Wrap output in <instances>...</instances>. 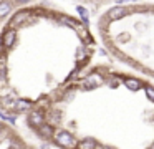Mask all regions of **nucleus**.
I'll use <instances>...</instances> for the list:
<instances>
[{"label": "nucleus", "mask_w": 154, "mask_h": 149, "mask_svg": "<svg viewBox=\"0 0 154 149\" xmlns=\"http://www.w3.org/2000/svg\"><path fill=\"white\" fill-rule=\"evenodd\" d=\"M10 12V3L8 2H0V17H5Z\"/></svg>", "instance_id": "8"}, {"label": "nucleus", "mask_w": 154, "mask_h": 149, "mask_svg": "<svg viewBox=\"0 0 154 149\" xmlns=\"http://www.w3.org/2000/svg\"><path fill=\"white\" fill-rule=\"evenodd\" d=\"M4 75H5V66H4V63H0V81L5 78Z\"/></svg>", "instance_id": "13"}, {"label": "nucleus", "mask_w": 154, "mask_h": 149, "mask_svg": "<svg viewBox=\"0 0 154 149\" xmlns=\"http://www.w3.org/2000/svg\"><path fill=\"white\" fill-rule=\"evenodd\" d=\"M32 108V103L27 101V99H17L15 101V109L17 111H28Z\"/></svg>", "instance_id": "6"}, {"label": "nucleus", "mask_w": 154, "mask_h": 149, "mask_svg": "<svg viewBox=\"0 0 154 149\" xmlns=\"http://www.w3.org/2000/svg\"><path fill=\"white\" fill-rule=\"evenodd\" d=\"M78 12H80L81 18L85 20V23H88V12H86V8H83V7H78Z\"/></svg>", "instance_id": "10"}, {"label": "nucleus", "mask_w": 154, "mask_h": 149, "mask_svg": "<svg viewBox=\"0 0 154 149\" xmlns=\"http://www.w3.org/2000/svg\"><path fill=\"white\" fill-rule=\"evenodd\" d=\"M30 123L35 126H43V114L40 111H32L30 114Z\"/></svg>", "instance_id": "5"}, {"label": "nucleus", "mask_w": 154, "mask_h": 149, "mask_svg": "<svg viewBox=\"0 0 154 149\" xmlns=\"http://www.w3.org/2000/svg\"><path fill=\"white\" fill-rule=\"evenodd\" d=\"M94 146H96V144H94L93 139H85V141L80 144V147L81 149H94Z\"/></svg>", "instance_id": "9"}, {"label": "nucleus", "mask_w": 154, "mask_h": 149, "mask_svg": "<svg viewBox=\"0 0 154 149\" xmlns=\"http://www.w3.org/2000/svg\"><path fill=\"white\" fill-rule=\"evenodd\" d=\"M124 13H126V10H124L123 7H114V8L109 10L108 17H109L111 20H118V18H121V17H124Z\"/></svg>", "instance_id": "4"}, {"label": "nucleus", "mask_w": 154, "mask_h": 149, "mask_svg": "<svg viewBox=\"0 0 154 149\" xmlns=\"http://www.w3.org/2000/svg\"><path fill=\"white\" fill-rule=\"evenodd\" d=\"M152 149H154V146H152Z\"/></svg>", "instance_id": "15"}, {"label": "nucleus", "mask_w": 154, "mask_h": 149, "mask_svg": "<svg viewBox=\"0 0 154 149\" xmlns=\"http://www.w3.org/2000/svg\"><path fill=\"white\" fill-rule=\"evenodd\" d=\"M55 139L58 141V144L65 146V147H75L76 146V141H75V138L70 134L68 131H60L55 134Z\"/></svg>", "instance_id": "1"}, {"label": "nucleus", "mask_w": 154, "mask_h": 149, "mask_svg": "<svg viewBox=\"0 0 154 149\" xmlns=\"http://www.w3.org/2000/svg\"><path fill=\"white\" fill-rule=\"evenodd\" d=\"M42 132H43L45 136H51V134H53V129H51L48 124H43V126H42Z\"/></svg>", "instance_id": "11"}, {"label": "nucleus", "mask_w": 154, "mask_h": 149, "mask_svg": "<svg viewBox=\"0 0 154 149\" xmlns=\"http://www.w3.org/2000/svg\"><path fill=\"white\" fill-rule=\"evenodd\" d=\"M101 81H103V79H101V76L96 75V73H93V75H90L88 78H85L83 86H85L86 89H91V88H94V86H98Z\"/></svg>", "instance_id": "2"}, {"label": "nucleus", "mask_w": 154, "mask_h": 149, "mask_svg": "<svg viewBox=\"0 0 154 149\" xmlns=\"http://www.w3.org/2000/svg\"><path fill=\"white\" fill-rule=\"evenodd\" d=\"M15 36H17V33H15V30H7L5 32V35H4V40H2V43H4V46L5 48H10L12 45L15 43Z\"/></svg>", "instance_id": "3"}, {"label": "nucleus", "mask_w": 154, "mask_h": 149, "mask_svg": "<svg viewBox=\"0 0 154 149\" xmlns=\"http://www.w3.org/2000/svg\"><path fill=\"white\" fill-rule=\"evenodd\" d=\"M124 86L129 88L131 91H137V89L141 88V83L137 81V79H124Z\"/></svg>", "instance_id": "7"}, {"label": "nucleus", "mask_w": 154, "mask_h": 149, "mask_svg": "<svg viewBox=\"0 0 154 149\" xmlns=\"http://www.w3.org/2000/svg\"><path fill=\"white\" fill-rule=\"evenodd\" d=\"M146 95H147V98H149L151 101H154V89L152 88H146Z\"/></svg>", "instance_id": "12"}, {"label": "nucleus", "mask_w": 154, "mask_h": 149, "mask_svg": "<svg viewBox=\"0 0 154 149\" xmlns=\"http://www.w3.org/2000/svg\"><path fill=\"white\" fill-rule=\"evenodd\" d=\"M2 128H4V126H2V123H0V131H2Z\"/></svg>", "instance_id": "14"}]
</instances>
